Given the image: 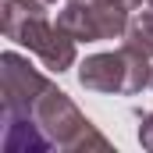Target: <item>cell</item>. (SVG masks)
Masks as SVG:
<instances>
[{
  "label": "cell",
  "mask_w": 153,
  "mask_h": 153,
  "mask_svg": "<svg viewBox=\"0 0 153 153\" xmlns=\"http://www.w3.org/2000/svg\"><path fill=\"white\" fill-rule=\"evenodd\" d=\"M125 43L139 53L153 57V0H146V11H139L135 18H128L125 29Z\"/></svg>",
  "instance_id": "cell-7"
},
{
  "label": "cell",
  "mask_w": 153,
  "mask_h": 153,
  "mask_svg": "<svg viewBox=\"0 0 153 153\" xmlns=\"http://www.w3.org/2000/svg\"><path fill=\"white\" fill-rule=\"evenodd\" d=\"M4 153H43V150H53L50 135L39 128V121L32 114H4Z\"/></svg>",
  "instance_id": "cell-6"
},
{
  "label": "cell",
  "mask_w": 153,
  "mask_h": 153,
  "mask_svg": "<svg viewBox=\"0 0 153 153\" xmlns=\"http://www.w3.org/2000/svg\"><path fill=\"white\" fill-rule=\"evenodd\" d=\"M150 57L132 50L128 43L111 53H93L82 61L78 82L89 93H107V96H135L143 93V85H150Z\"/></svg>",
  "instance_id": "cell-3"
},
{
  "label": "cell",
  "mask_w": 153,
  "mask_h": 153,
  "mask_svg": "<svg viewBox=\"0 0 153 153\" xmlns=\"http://www.w3.org/2000/svg\"><path fill=\"white\" fill-rule=\"evenodd\" d=\"M117 4H121V7H125V11H139V7H143V4H146V0H117Z\"/></svg>",
  "instance_id": "cell-10"
},
{
  "label": "cell",
  "mask_w": 153,
  "mask_h": 153,
  "mask_svg": "<svg viewBox=\"0 0 153 153\" xmlns=\"http://www.w3.org/2000/svg\"><path fill=\"white\" fill-rule=\"evenodd\" d=\"M139 143H143V150L153 153V111L143 117V125H139Z\"/></svg>",
  "instance_id": "cell-8"
},
{
  "label": "cell",
  "mask_w": 153,
  "mask_h": 153,
  "mask_svg": "<svg viewBox=\"0 0 153 153\" xmlns=\"http://www.w3.org/2000/svg\"><path fill=\"white\" fill-rule=\"evenodd\" d=\"M14 4H22V7H25V11H32V14H46L57 0H14Z\"/></svg>",
  "instance_id": "cell-9"
},
{
  "label": "cell",
  "mask_w": 153,
  "mask_h": 153,
  "mask_svg": "<svg viewBox=\"0 0 153 153\" xmlns=\"http://www.w3.org/2000/svg\"><path fill=\"white\" fill-rule=\"evenodd\" d=\"M150 85H153V75H150Z\"/></svg>",
  "instance_id": "cell-11"
},
{
  "label": "cell",
  "mask_w": 153,
  "mask_h": 153,
  "mask_svg": "<svg viewBox=\"0 0 153 153\" xmlns=\"http://www.w3.org/2000/svg\"><path fill=\"white\" fill-rule=\"evenodd\" d=\"M57 25L78 43L117 39L128 29V11L117 0H64V11L57 14Z\"/></svg>",
  "instance_id": "cell-4"
},
{
  "label": "cell",
  "mask_w": 153,
  "mask_h": 153,
  "mask_svg": "<svg viewBox=\"0 0 153 153\" xmlns=\"http://www.w3.org/2000/svg\"><path fill=\"white\" fill-rule=\"evenodd\" d=\"M32 114H36L39 128L50 135V143H53L57 150H68V153L111 150V143L96 132V125L82 114L75 103H71V96H68V93H61L53 82H50V89L36 100Z\"/></svg>",
  "instance_id": "cell-2"
},
{
  "label": "cell",
  "mask_w": 153,
  "mask_h": 153,
  "mask_svg": "<svg viewBox=\"0 0 153 153\" xmlns=\"http://www.w3.org/2000/svg\"><path fill=\"white\" fill-rule=\"evenodd\" d=\"M46 89H50V78L39 75L22 53L14 50L0 53V114H32L36 100Z\"/></svg>",
  "instance_id": "cell-5"
},
{
  "label": "cell",
  "mask_w": 153,
  "mask_h": 153,
  "mask_svg": "<svg viewBox=\"0 0 153 153\" xmlns=\"http://www.w3.org/2000/svg\"><path fill=\"white\" fill-rule=\"evenodd\" d=\"M0 29H4L7 39L29 46L39 61H43L46 71H57L61 75V71H68L75 64V43L78 39H71L61 25H53L46 14H32L22 4L4 0L0 4Z\"/></svg>",
  "instance_id": "cell-1"
}]
</instances>
